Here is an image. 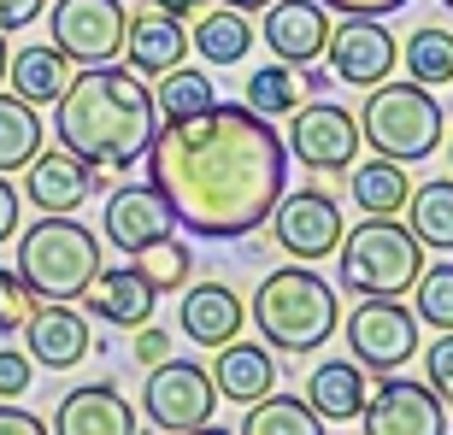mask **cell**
Masks as SVG:
<instances>
[{
  "mask_svg": "<svg viewBox=\"0 0 453 435\" xmlns=\"http://www.w3.org/2000/svg\"><path fill=\"white\" fill-rule=\"evenodd\" d=\"M348 353L359 370H401L418 353V312L401 306V294H365L348 312Z\"/></svg>",
  "mask_w": 453,
  "mask_h": 435,
  "instance_id": "obj_8",
  "label": "cell"
},
{
  "mask_svg": "<svg viewBox=\"0 0 453 435\" xmlns=\"http://www.w3.org/2000/svg\"><path fill=\"white\" fill-rule=\"evenodd\" d=\"M42 148V118L30 101H18L12 88H0V171H24Z\"/></svg>",
  "mask_w": 453,
  "mask_h": 435,
  "instance_id": "obj_29",
  "label": "cell"
},
{
  "mask_svg": "<svg viewBox=\"0 0 453 435\" xmlns=\"http://www.w3.org/2000/svg\"><path fill=\"white\" fill-rule=\"evenodd\" d=\"M319 6L342 18H388V12H401L406 0H319Z\"/></svg>",
  "mask_w": 453,
  "mask_h": 435,
  "instance_id": "obj_38",
  "label": "cell"
},
{
  "mask_svg": "<svg viewBox=\"0 0 453 435\" xmlns=\"http://www.w3.org/2000/svg\"><path fill=\"white\" fill-rule=\"evenodd\" d=\"M219 359H212V383H219L224 401L235 406H253L259 394H271L277 388V359H271V347H259V341H224V347H212Z\"/></svg>",
  "mask_w": 453,
  "mask_h": 435,
  "instance_id": "obj_22",
  "label": "cell"
},
{
  "mask_svg": "<svg viewBox=\"0 0 453 435\" xmlns=\"http://www.w3.org/2000/svg\"><path fill=\"white\" fill-rule=\"evenodd\" d=\"M77 301H83V312H95V318L112 324V330H135V324H148L153 312H159V288L148 283L142 265H112V271L101 265Z\"/></svg>",
  "mask_w": 453,
  "mask_h": 435,
  "instance_id": "obj_16",
  "label": "cell"
},
{
  "mask_svg": "<svg viewBox=\"0 0 453 435\" xmlns=\"http://www.w3.org/2000/svg\"><path fill=\"white\" fill-rule=\"evenodd\" d=\"M365 435H448V412H441L430 383H401L395 370L383 377L377 394H365L359 406Z\"/></svg>",
  "mask_w": 453,
  "mask_h": 435,
  "instance_id": "obj_12",
  "label": "cell"
},
{
  "mask_svg": "<svg viewBox=\"0 0 453 435\" xmlns=\"http://www.w3.org/2000/svg\"><path fill=\"white\" fill-rule=\"evenodd\" d=\"M324 418L301 394H259L242 418V435H319Z\"/></svg>",
  "mask_w": 453,
  "mask_h": 435,
  "instance_id": "obj_28",
  "label": "cell"
},
{
  "mask_svg": "<svg viewBox=\"0 0 453 435\" xmlns=\"http://www.w3.org/2000/svg\"><path fill=\"white\" fill-rule=\"evenodd\" d=\"M224 6H242V12H259V6H271V0H224Z\"/></svg>",
  "mask_w": 453,
  "mask_h": 435,
  "instance_id": "obj_44",
  "label": "cell"
},
{
  "mask_svg": "<svg viewBox=\"0 0 453 435\" xmlns=\"http://www.w3.org/2000/svg\"><path fill=\"white\" fill-rule=\"evenodd\" d=\"M401 59H406V77L424 83V88L453 83V30H441V24L412 30V35H406V48H401Z\"/></svg>",
  "mask_w": 453,
  "mask_h": 435,
  "instance_id": "obj_30",
  "label": "cell"
},
{
  "mask_svg": "<svg viewBox=\"0 0 453 435\" xmlns=\"http://www.w3.org/2000/svg\"><path fill=\"white\" fill-rule=\"evenodd\" d=\"M0 83H6V35H0Z\"/></svg>",
  "mask_w": 453,
  "mask_h": 435,
  "instance_id": "obj_45",
  "label": "cell"
},
{
  "mask_svg": "<svg viewBox=\"0 0 453 435\" xmlns=\"http://www.w3.org/2000/svg\"><path fill=\"white\" fill-rule=\"evenodd\" d=\"M324 59H330V77L353 88H371L395 71V35L383 30V18H342L330 42H324Z\"/></svg>",
  "mask_w": 453,
  "mask_h": 435,
  "instance_id": "obj_13",
  "label": "cell"
},
{
  "mask_svg": "<svg viewBox=\"0 0 453 435\" xmlns=\"http://www.w3.org/2000/svg\"><path fill=\"white\" fill-rule=\"evenodd\" d=\"M265 224L277 230V248H283L288 259H306V265H312V259H330L336 241H342V212L324 188H301V195L283 188V201L271 206Z\"/></svg>",
  "mask_w": 453,
  "mask_h": 435,
  "instance_id": "obj_11",
  "label": "cell"
},
{
  "mask_svg": "<svg viewBox=\"0 0 453 435\" xmlns=\"http://www.w3.org/2000/svg\"><path fill=\"white\" fill-rule=\"evenodd\" d=\"M142 159L171 218L201 241L253 235L288 188L283 135L248 101H212L195 118H171Z\"/></svg>",
  "mask_w": 453,
  "mask_h": 435,
  "instance_id": "obj_1",
  "label": "cell"
},
{
  "mask_svg": "<svg viewBox=\"0 0 453 435\" xmlns=\"http://www.w3.org/2000/svg\"><path fill=\"white\" fill-rule=\"evenodd\" d=\"M12 235H18V188L0 171V241H12Z\"/></svg>",
  "mask_w": 453,
  "mask_h": 435,
  "instance_id": "obj_42",
  "label": "cell"
},
{
  "mask_svg": "<svg viewBox=\"0 0 453 435\" xmlns=\"http://www.w3.org/2000/svg\"><path fill=\"white\" fill-rule=\"evenodd\" d=\"M248 324V306L230 283H188L183 288V335L195 347H224Z\"/></svg>",
  "mask_w": 453,
  "mask_h": 435,
  "instance_id": "obj_21",
  "label": "cell"
},
{
  "mask_svg": "<svg viewBox=\"0 0 453 435\" xmlns=\"http://www.w3.org/2000/svg\"><path fill=\"white\" fill-rule=\"evenodd\" d=\"M336 259H342V283L353 294H406L424 271V241L395 212L388 218L365 212V224L342 230Z\"/></svg>",
  "mask_w": 453,
  "mask_h": 435,
  "instance_id": "obj_5",
  "label": "cell"
},
{
  "mask_svg": "<svg viewBox=\"0 0 453 435\" xmlns=\"http://www.w3.org/2000/svg\"><path fill=\"white\" fill-rule=\"evenodd\" d=\"M153 88L118 59L71 71L65 95L53 101V135L95 171H130L153 141Z\"/></svg>",
  "mask_w": 453,
  "mask_h": 435,
  "instance_id": "obj_2",
  "label": "cell"
},
{
  "mask_svg": "<svg viewBox=\"0 0 453 435\" xmlns=\"http://www.w3.org/2000/svg\"><path fill=\"white\" fill-rule=\"evenodd\" d=\"M359 141L383 153V159H401V165H418L441 148V106L424 83H371V101L359 112Z\"/></svg>",
  "mask_w": 453,
  "mask_h": 435,
  "instance_id": "obj_6",
  "label": "cell"
},
{
  "mask_svg": "<svg viewBox=\"0 0 453 435\" xmlns=\"http://www.w3.org/2000/svg\"><path fill=\"white\" fill-rule=\"evenodd\" d=\"M219 101V83L206 77V71H188V65H171V71H159V95H153V112L165 118H195V112H206V106Z\"/></svg>",
  "mask_w": 453,
  "mask_h": 435,
  "instance_id": "obj_31",
  "label": "cell"
},
{
  "mask_svg": "<svg viewBox=\"0 0 453 435\" xmlns=\"http://www.w3.org/2000/svg\"><path fill=\"white\" fill-rule=\"evenodd\" d=\"M135 265L148 271V283L159 288V294H171V288H188L195 253H188V241H177V235H159V241H148V248L135 253Z\"/></svg>",
  "mask_w": 453,
  "mask_h": 435,
  "instance_id": "obj_33",
  "label": "cell"
},
{
  "mask_svg": "<svg viewBox=\"0 0 453 435\" xmlns=\"http://www.w3.org/2000/svg\"><path fill=\"white\" fill-rule=\"evenodd\" d=\"M0 435H48V424L24 406H0Z\"/></svg>",
  "mask_w": 453,
  "mask_h": 435,
  "instance_id": "obj_40",
  "label": "cell"
},
{
  "mask_svg": "<svg viewBox=\"0 0 453 435\" xmlns=\"http://www.w3.org/2000/svg\"><path fill=\"white\" fill-rule=\"evenodd\" d=\"M424 370H430L436 401L448 406L453 401V330H436V341H430V353H424Z\"/></svg>",
  "mask_w": 453,
  "mask_h": 435,
  "instance_id": "obj_36",
  "label": "cell"
},
{
  "mask_svg": "<svg viewBox=\"0 0 453 435\" xmlns=\"http://www.w3.org/2000/svg\"><path fill=\"white\" fill-rule=\"evenodd\" d=\"M306 406L324 418V430L359 418V406H365V370L348 365V359H324V365H312V377H306Z\"/></svg>",
  "mask_w": 453,
  "mask_h": 435,
  "instance_id": "obj_24",
  "label": "cell"
},
{
  "mask_svg": "<svg viewBox=\"0 0 453 435\" xmlns=\"http://www.w3.org/2000/svg\"><path fill=\"white\" fill-rule=\"evenodd\" d=\"M48 0H0V30H24L30 18H42Z\"/></svg>",
  "mask_w": 453,
  "mask_h": 435,
  "instance_id": "obj_41",
  "label": "cell"
},
{
  "mask_svg": "<svg viewBox=\"0 0 453 435\" xmlns=\"http://www.w3.org/2000/svg\"><path fill=\"white\" fill-rule=\"evenodd\" d=\"M35 301H42V294H35V288L24 283L18 271H6V265H0V335L24 330V318L35 312Z\"/></svg>",
  "mask_w": 453,
  "mask_h": 435,
  "instance_id": "obj_35",
  "label": "cell"
},
{
  "mask_svg": "<svg viewBox=\"0 0 453 435\" xmlns=\"http://www.w3.org/2000/svg\"><path fill=\"white\" fill-rule=\"evenodd\" d=\"M6 83H12L18 101H30V106H53L59 95H65L71 83V59L59 48H18L6 53Z\"/></svg>",
  "mask_w": 453,
  "mask_h": 435,
  "instance_id": "obj_25",
  "label": "cell"
},
{
  "mask_svg": "<svg viewBox=\"0 0 453 435\" xmlns=\"http://www.w3.org/2000/svg\"><path fill=\"white\" fill-rule=\"evenodd\" d=\"M171 206L159 201V188L153 183H130V188H106V212H101V235L112 241L118 253H142L148 241L171 235Z\"/></svg>",
  "mask_w": 453,
  "mask_h": 435,
  "instance_id": "obj_15",
  "label": "cell"
},
{
  "mask_svg": "<svg viewBox=\"0 0 453 435\" xmlns=\"http://www.w3.org/2000/svg\"><path fill=\"white\" fill-rule=\"evenodd\" d=\"M124 0H59L48 12V35L53 48L65 53L71 65H106L124 53Z\"/></svg>",
  "mask_w": 453,
  "mask_h": 435,
  "instance_id": "obj_9",
  "label": "cell"
},
{
  "mask_svg": "<svg viewBox=\"0 0 453 435\" xmlns=\"http://www.w3.org/2000/svg\"><path fill=\"white\" fill-rule=\"evenodd\" d=\"M306 171H330V177H348V165L359 159V118L319 101H306L288 112V141H283Z\"/></svg>",
  "mask_w": 453,
  "mask_h": 435,
  "instance_id": "obj_10",
  "label": "cell"
},
{
  "mask_svg": "<svg viewBox=\"0 0 453 435\" xmlns=\"http://www.w3.org/2000/svg\"><path fill=\"white\" fill-rule=\"evenodd\" d=\"M348 195H353V206H359V212L388 218V212H401V206H406L412 183H406L401 159H383V153H377V159H365V165H353Z\"/></svg>",
  "mask_w": 453,
  "mask_h": 435,
  "instance_id": "obj_26",
  "label": "cell"
},
{
  "mask_svg": "<svg viewBox=\"0 0 453 435\" xmlns=\"http://www.w3.org/2000/svg\"><path fill=\"white\" fill-rule=\"evenodd\" d=\"M259 35L283 65H312V59H324V42H330V12L319 0H271Z\"/></svg>",
  "mask_w": 453,
  "mask_h": 435,
  "instance_id": "obj_18",
  "label": "cell"
},
{
  "mask_svg": "<svg viewBox=\"0 0 453 435\" xmlns=\"http://www.w3.org/2000/svg\"><path fill=\"white\" fill-rule=\"evenodd\" d=\"M30 388V353L0 347V401H18Z\"/></svg>",
  "mask_w": 453,
  "mask_h": 435,
  "instance_id": "obj_37",
  "label": "cell"
},
{
  "mask_svg": "<svg viewBox=\"0 0 453 435\" xmlns=\"http://www.w3.org/2000/svg\"><path fill=\"white\" fill-rule=\"evenodd\" d=\"M188 48L201 53L206 65H242L253 48V18L242 6H201L188 18Z\"/></svg>",
  "mask_w": 453,
  "mask_h": 435,
  "instance_id": "obj_23",
  "label": "cell"
},
{
  "mask_svg": "<svg viewBox=\"0 0 453 435\" xmlns=\"http://www.w3.org/2000/svg\"><path fill=\"white\" fill-rule=\"evenodd\" d=\"M301 95H306L301 65H283V59H277V65H259L248 77V88H242V101H248L259 118H288L295 106H301Z\"/></svg>",
  "mask_w": 453,
  "mask_h": 435,
  "instance_id": "obj_32",
  "label": "cell"
},
{
  "mask_svg": "<svg viewBox=\"0 0 453 435\" xmlns=\"http://www.w3.org/2000/svg\"><path fill=\"white\" fill-rule=\"evenodd\" d=\"M95 335H88V318L71 312V301H35V312L24 318V353L30 365H48V370H71L83 365Z\"/></svg>",
  "mask_w": 453,
  "mask_h": 435,
  "instance_id": "obj_14",
  "label": "cell"
},
{
  "mask_svg": "<svg viewBox=\"0 0 453 435\" xmlns=\"http://www.w3.org/2000/svg\"><path fill=\"white\" fill-rule=\"evenodd\" d=\"M95 195V165H83L65 148H35V159L24 165V201L35 212H77Z\"/></svg>",
  "mask_w": 453,
  "mask_h": 435,
  "instance_id": "obj_17",
  "label": "cell"
},
{
  "mask_svg": "<svg viewBox=\"0 0 453 435\" xmlns=\"http://www.w3.org/2000/svg\"><path fill=\"white\" fill-rule=\"evenodd\" d=\"M448 171H453V141H448Z\"/></svg>",
  "mask_w": 453,
  "mask_h": 435,
  "instance_id": "obj_46",
  "label": "cell"
},
{
  "mask_svg": "<svg viewBox=\"0 0 453 435\" xmlns=\"http://www.w3.org/2000/svg\"><path fill=\"white\" fill-rule=\"evenodd\" d=\"M171 353V335L159 330V324H135V359H142V365H159V359H165Z\"/></svg>",
  "mask_w": 453,
  "mask_h": 435,
  "instance_id": "obj_39",
  "label": "cell"
},
{
  "mask_svg": "<svg viewBox=\"0 0 453 435\" xmlns=\"http://www.w3.org/2000/svg\"><path fill=\"white\" fill-rule=\"evenodd\" d=\"M183 53H188V24L183 18L159 12V6L130 12V24H124V59H130L135 77H159V71L183 65Z\"/></svg>",
  "mask_w": 453,
  "mask_h": 435,
  "instance_id": "obj_19",
  "label": "cell"
},
{
  "mask_svg": "<svg viewBox=\"0 0 453 435\" xmlns=\"http://www.w3.org/2000/svg\"><path fill=\"white\" fill-rule=\"evenodd\" d=\"M142 406H148V424L165 435H188V430H212V412H219V383L206 377L201 359H159L142 388Z\"/></svg>",
  "mask_w": 453,
  "mask_h": 435,
  "instance_id": "obj_7",
  "label": "cell"
},
{
  "mask_svg": "<svg viewBox=\"0 0 453 435\" xmlns=\"http://www.w3.org/2000/svg\"><path fill=\"white\" fill-rule=\"evenodd\" d=\"M153 6H159V12H171V18H195L206 0H153Z\"/></svg>",
  "mask_w": 453,
  "mask_h": 435,
  "instance_id": "obj_43",
  "label": "cell"
},
{
  "mask_svg": "<svg viewBox=\"0 0 453 435\" xmlns=\"http://www.w3.org/2000/svg\"><path fill=\"white\" fill-rule=\"evenodd\" d=\"M342 324V306H336V288L324 283L319 271L295 259V265H277L259 277L253 288V330L265 335L271 353H319Z\"/></svg>",
  "mask_w": 453,
  "mask_h": 435,
  "instance_id": "obj_3",
  "label": "cell"
},
{
  "mask_svg": "<svg viewBox=\"0 0 453 435\" xmlns=\"http://www.w3.org/2000/svg\"><path fill=\"white\" fill-rule=\"evenodd\" d=\"M95 271H101V241H95V230H83L71 212L35 218L30 230L18 235V277H24L42 301H77Z\"/></svg>",
  "mask_w": 453,
  "mask_h": 435,
  "instance_id": "obj_4",
  "label": "cell"
},
{
  "mask_svg": "<svg viewBox=\"0 0 453 435\" xmlns=\"http://www.w3.org/2000/svg\"><path fill=\"white\" fill-rule=\"evenodd\" d=\"M441 6H448V12H453V0H441Z\"/></svg>",
  "mask_w": 453,
  "mask_h": 435,
  "instance_id": "obj_47",
  "label": "cell"
},
{
  "mask_svg": "<svg viewBox=\"0 0 453 435\" xmlns=\"http://www.w3.org/2000/svg\"><path fill=\"white\" fill-rule=\"evenodd\" d=\"M53 435H130L135 430V412L124 406V394H118L112 383H83L71 388L65 401H59V412L48 418Z\"/></svg>",
  "mask_w": 453,
  "mask_h": 435,
  "instance_id": "obj_20",
  "label": "cell"
},
{
  "mask_svg": "<svg viewBox=\"0 0 453 435\" xmlns=\"http://www.w3.org/2000/svg\"><path fill=\"white\" fill-rule=\"evenodd\" d=\"M401 212L412 218L406 230L418 235L424 248H436V253H453V177H436V183L412 188Z\"/></svg>",
  "mask_w": 453,
  "mask_h": 435,
  "instance_id": "obj_27",
  "label": "cell"
},
{
  "mask_svg": "<svg viewBox=\"0 0 453 435\" xmlns=\"http://www.w3.org/2000/svg\"><path fill=\"white\" fill-rule=\"evenodd\" d=\"M412 312L436 330H453V265H424L412 283Z\"/></svg>",
  "mask_w": 453,
  "mask_h": 435,
  "instance_id": "obj_34",
  "label": "cell"
}]
</instances>
